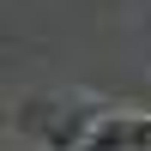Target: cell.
I'll return each mask as SVG.
<instances>
[{"label":"cell","mask_w":151,"mask_h":151,"mask_svg":"<svg viewBox=\"0 0 151 151\" xmlns=\"http://www.w3.org/2000/svg\"><path fill=\"white\" fill-rule=\"evenodd\" d=\"M103 115H91V109H67V103H24L18 115V133L30 151H85L91 139V127Z\"/></svg>","instance_id":"cell-1"},{"label":"cell","mask_w":151,"mask_h":151,"mask_svg":"<svg viewBox=\"0 0 151 151\" xmlns=\"http://www.w3.org/2000/svg\"><path fill=\"white\" fill-rule=\"evenodd\" d=\"M85 151H151V115H103Z\"/></svg>","instance_id":"cell-2"}]
</instances>
